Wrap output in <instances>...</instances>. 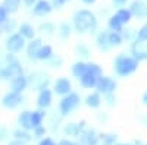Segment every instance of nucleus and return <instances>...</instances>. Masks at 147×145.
Segmentation results:
<instances>
[{
    "instance_id": "f257e3e1",
    "label": "nucleus",
    "mask_w": 147,
    "mask_h": 145,
    "mask_svg": "<svg viewBox=\"0 0 147 145\" xmlns=\"http://www.w3.org/2000/svg\"><path fill=\"white\" fill-rule=\"evenodd\" d=\"M138 60L132 56L121 53L113 59V70L119 78H127L138 69Z\"/></svg>"
},
{
    "instance_id": "39448f33",
    "label": "nucleus",
    "mask_w": 147,
    "mask_h": 145,
    "mask_svg": "<svg viewBox=\"0 0 147 145\" xmlns=\"http://www.w3.org/2000/svg\"><path fill=\"white\" fill-rule=\"evenodd\" d=\"M116 87L118 84L113 78L110 76H99V79H97V85H96V90L99 91L100 94H109V92H115L116 91Z\"/></svg>"
},
{
    "instance_id": "09e8293b",
    "label": "nucleus",
    "mask_w": 147,
    "mask_h": 145,
    "mask_svg": "<svg viewBox=\"0 0 147 145\" xmlns=\"http://www.w3.org/2000/svg\"><path fill=\"white\" fill-rule=\"evenodd\" d=\"M38 0H24V3H25L27 6H32V5H35Z\"/></svg>"
},
{
    "instance_id": "cd10ccee",
    "label": "nucleus",
    "mask_w": 147,
    "mask_h": 145,
    "mask_svg": "<svg viewBox=\"0 0 147 145\" xmlns=\"http://www.w3.org/2000/svg\"><path fill=\"white\" fill-rule=\"evenodd\" d=\"M121 21H122V23H128L129 21H131V18H132V13H131V10L129 9H124V7H121V9H118V12L115 13Z\"/></svg>"
},
{
    "instance_id": "a19ab883",
    "label": "nucleus",
    "mask_w": 147,
    "mask_h": 145,
    "mask_svg": "<svg viewBox=\"0 0 147 145\" xmlns=\"http://www.w3.org/2000/svg\"><path fill=\"white\" fill-rule=\"evenodd\" d=\"M15 25H16V22H15L13 19H10V21L7 19V21L3 23L2 27H3V29H5V31H12V29L15 28Z\"/></svg>"
},
{
    "instance_id": "423d86ee",
    "label": "nucleus",
    "mask_w": 147,
    "mask_h": 145,
    "mask_svg": "<svg viewBox=\"0 0 147 145\" xmlns=\"http://www.w3.org/2000/svg\"><path fill=\"white\" fill-rule=\"evenodd\" d=\"M49 82H50V78L46 74H43V72H34V74H31V76L28 78V84L37 91H41V90L47 88Z\"/></svg>"
},
{
    "instance_id": "1a4fd4ad",
    "label": "nucleus",
    "mask_w": 147,
    "mask_h": 145,
    "mask_svg": "<svg viewBox=\"0 0 147 145\" xmlns=\"http://www.w3.org/2000/svg\"><path fill=\"white\" fill-rule=\"evenodd\" d=\"M21 103H22V94L15 92V91L7 92L2 98V101H0V104L5 108H7V110H13V108H16Z\"/></svg>"
},
{
    "instance_id": "7ed1b4c3",
    "label": "nucleus",
    "mask_w": 147,
    "mask_h": 145,
    "mask_svg": "<svg viewBox=\"0 0 147 145\" xmlns=\"http://www.w3.org/2000/svg\"><path fill=\"white\" fill-rule=\"evenodd\" d=\"M81 98L77 92H69L66 95H63V98L59 101V113L60 116H68L71 114L75 108L80 106Z\"/></svg>"
},
{
    "instance_id": "4468645a",
    "label": "nucleus",
    "mask_w": 147,
    "mask_h": 145,
    "mask_svg": "<svg viewBox=\"0 0 147 145\" xmlns=\"http://www.w3.org/2000/svg\"><path fill=\"white\" fill-rule=\"evenodd\" d=\"M28 85H30L28 78L24 76V75H18L15 78H12V81H10V90L15 91V92H19V94H22L25 91Z\"/></svg>"
},
{
    "instance_id": "9d476101",
    "label": "nucleus",
    "mask_w": 147,
    "mask_h": 145,
    "mask_svg": "<svg viewBox=\"0 0 147 145\" xmlns=\"http://www.w3.org/2000/svg\"><path fill=\"white\" fill-rule=\"evenodd\" d=\"M100 142V135L97 134L94 129L87 128L82 134L80 135V145H99Z\"/></svg>"
},
{
    "instance_id": "f3484780",
    "label": "nucleus",
    "mask_w": 147,
    "mask_h": 145,
    "mask_svg": "<svg viewBox=\"0 0 147 145\" xmlns=\"http://www.w3.org/2000/svg\"><path fill=\"white\" fill-rule=\"evenodd\" d=\"M102 94L99 91L96 92H91L88 94L87 97H85V106H87L88 108H93V110H96V108H99L102 106Z\"/></svg>"
},
{
    "instance_id": "72a5a7b5",
    "label": "nucleus",
    "mask_w": 147,
    "mask_h": 145,
    "mask_svg": "<svg viewBox=\"0 0 147 145\" xmlns=\"http://www.w3.org/2000/svg\"><path fill=\"white\" fill-rule=\"evenodd\" d=\"M88 65V72L90 74H94L96 76H102L103 75V69L100 65H97V63H87Z\"/></svg>"
},
{
    "instance_id": "e433bc0d",
    "label": "nucleus",
    "mask_w": 147,
    "mask_h": 145,
    "mask_svg": "<svg viewBox=\"0 0 147 145\" xmlns=\"http://www.w3.org/2000/svg\"><path fill=\"white\" fill-rule=\"evenodd\" d=\"M137 40H140V41H147V23H144V25L137 31Z\"/></svg>"
},
{
    "instance_id": "6ab92c4d",
    "label": "nucleus",
    "mask_w": 147,
    "mask_h": 145,
    "mask_svg": "<svg viewBox=\"0 0 147 145\" xmlns=\"http://www.w3.org/2000/svg\"><path fill=\"white\" fill-rule=\"evenodd\" d=\"M31 114H32V112L25 110V112H22V113L18 116V125H19V128L25 129V130H31V129H34V126H32V120H31Z\"/></svg>"
},
{
    "instance_id": "4c0bfd02",
    "label": "nucleus",
    "mask_w": 147,
    "mask_h": 145,
    "mask_svg": "<svg viewBox=\"0 0 147 145\" xmlns=\"http://www.w3.org/2000/svg\"><path fill=\"white\" fill-rule=\"evenodd\" d=\"M40 29L43 32L49 34V35H52L53 31H55V25H53V23H50V22H46V23H41V25H40Z\"/></svg>"
},
{
    "instance_id": "20e7f679",
    "label": "nucleus",
    "mask_w": 147,
    "mask_h": 145,
    "mask_svg": "<svg viewBox=\"0 0 147 145\" xmlns=\"http://www.w3.org/2000/svg\"><path fill=\"white\" fill-rule=\"evenodd\" d=\"M18 75H22V66H21V63H19V60L6 63L3 67H0V78H2V79L15 78V76H18Z\"/></svg>"
},
{
    "instance_id": "c756f323",
    "label": "nucleus",
    "mask_w": 147,
    "mask_h": 145,
    "mask_svg": "<svg viewBox=\"0 0 147 145\" xmlns=\"http://www.w3.org/2000/svg\"><path fill=\"white\" fill-rule=\"evenodd\" d=\"M46 117V113L43 110H37V112H32L31 114V120H32V126L37 128L43 123V119Z\"/></svg>"
},
{
    "instance_id": "c9c22d12",
    "label": "nucleus",
    "mask_w": 147,
    "mask_h": 145,
    "mask_svg": "<svg viewBox=\"0 0 147 145\" xmlns=\"http://www.w3.org/2000/svg\"><path fill=\"white\" fill-rule=\"evenodd\" d=\"M105 103H106L109 107H113V106L116 104V95H115V92L105 94Z\"/></svg>"
},
{
    "instance_id": "473e14b6",
    "label": "nucleus",
    "mask_w": 147,
    "mask_h": 145,
    "mask_svg": "<svg viewBox=\"0 0 147 145\" xmlns=\"http://www.w3.org/2000/svg\"><path fill=\"white\" fill-rule=\"evenodd\" d=\"M59 35H60L62 38H68L69 35H71V27L68 25L66 22H62V23L59 25Z\"/></svg>"
},
{
    "instance_id": "c85d7f7f",
    "label": "nucleus",
    "mask_w": 147,
    "mask_h": 145,
    "mask_svg": "<svg viewBox=\"0 0 147 145\" xmlns=\"http://www.w3.org/2000/svg\"><path fill=\"white\" fill-rule=\"evenodd\" d=\"M75 51H77V56L81 57V59H88V57L91 56L90 47L85 45V44H78V45L75 47Z\"/></svg>"
},
{
    "instance_id": "b1692460",
    "label": "nucleus",
    "mask_w": 147,
    "mask_h": 145,
    "mask_svg": "<svg viewBox=\"0 0 147 145\" xmlns=\"http://www.w3.org/2000/svg\"><path fill=\"white\" fill-rule=\"evenodd\" d=\"M107 25H109V29L110 31H118V32L124 31V23H122V21L116 15L109 18V23H107Z\"/></svg>"
},
{
    "instance_id": "f704fd0d",
    "label": "nucleus",
    "mask_w": 147,
    "mask_h": 145,
    "mask_svg": "<svg viewBox=\"0 0 147 145\" xmlns=\"http://www.w3.org/2000/svg\"><path fill=\"white\" fill-rule=\"evenodd\" d=\"M47 62H49V65L53 66V67H60V66H62V63H63V59L60 57V56H55L53 54L50 59L47 60Z\"/></svg>"
},
{
    "instance_id": "2eb2a0df",
    "label": "nucleus",
    "mask_w": 147,
    "mask_h": 145,
    "mask_svg": "<svg viewBox=\"0 0 147 145\" xmlns=\"http://www.w3.org/2000/svg\"><path fill=\"white\" fill-rule=\"evenodd\" d=\"M52 98H53V92L49 88H44L38 92V97H37V106L44 110V108L52 106Z\"/></svg>"
},
{
    "instance_id": "a211bd4d",
    "label": "nucleus",
    "mask_w": 147,
    "mask_h": 145,
    "mask_svg": "<svg viewBox=\"0 0 147 145\" xmlns=\"http://www.w3.org/2000/svg\"><path fill=\"white\" fill-rule=\"evenodd\" d=\"M32 12H34V15H37V16L49 15L52 12V5L49 3V2H46V0H38V2L34 5Z\"/></svg>"
},
{
    "instance_id": "3c124183",
    "label": "nucleus",
    "mask_w": 147,
    "mask_h": 145,
    "mask_svg": "<svg viewBox=\"0 0 147 145\" xmlns=\"http://www.w3.org/2000/svg\"><path fill=\"white\" fill-rule=\"evenodd\" d=\"M82 2H84L85 5H93V3L96 2V0H82Z\"/></svg>"
},
{
    "instance_id": "bb28decb",
    "label": "nucleus",
    "mask_w": 147,
    "mask_h": 145,
    "mask_svg": "<svg viewBox=\"0 0 147 145\" xmlns=\"http://www.w3.org/2000/svg\"><path fill=\"white\" fill-rule=\"evenodd\" d=\"M19 34L24 35L27 40H34L35 31H34V28L30 25V23H22V25L19 27Z\"/></svg>"
},
{
    "instance_id": "a18cd8bd",
    "label": "nucleus",
    "mask_w": 147,
    "mask_h": 145,
    "mask_svg": "<svg viewBox=\"0 0 147 145\" xmlns=\"http://www.w3.org/2000/svg\"><path fill=\"white\" fill-rule=\"evenodd\" d=\"M57 145H80L78 142H74L71 139H62V141H59Z\"/></svg>"
},
{
    "instance_id": "c03bdc74",
    "label": "nucleus",
    "mask_w": 147,
    "mask_h": 145,
    "mask_svg": "<svg viewBox=\"0 0 147 145\" xmlns=\"http://www.w3.org/2000/svg\"><path fill=\"white\" fill-rule=\"evenodd\" d=\"M66 2H69V0H52L53 6H55V7H57V9H59V7H62Z\"/></svg>"
},
{
    "instance_id": "ddd939ff",
    "label": "nucleus",
    "mask_w": 147,
    "mask_h": 145,
    "mask_svg": "<svg viewBox=\"0 0 147 145\" xmlns=\"http://www.w3.org/2000/svg\"><path fill=\"white\" fill-rule=\"evenodd\" d=\"M129 10L132 16H137L140 19H146L147 18V5L143 2V0H134L129 6Z\"/></svg>"
},
{
    "instance_id": "49530a36",
    "label": "nucleus",
    "mask_w": 147,
    "mask_h": 145,
    "mask_svg": "<svg viewBox=\"0 0 147 145\" xmlns=\"http://www.w3.org/2000/svg\"><path fill=\"white\" fill-rule=\"evenodd\" d=\"M112 2H113V5H115V6L122 7V6H124V5L127 3V0H112Z\"/></svg>"
},
{
    "instance_id": "7c9ffc66",
    "label": "nucleus",
    "mask_w": 147,
    "mask_h": 145,
    "mask_svg": "<svg viewBox=\"0 0 147 145\" xmlns=\"http://www.w3.org/2000/svg\"><path fill=\"white\" fill-rule=\"evenodd\" d=\"M118 139L116 134H100V141L103 145H115Z\"/></svg>"
},
{
    "instance_id": "79ce46f5",
    "label": "nucleus",
    "mask_w": 147,
    "mask_h": 145,
    "mask_svg": "<svg viewBox=\"0 0 147 145\" xmlns=\"http://www.w3.org/2000/svg\"><path fill=\"white\" fill-rule=\"evenodd\" d=\"M9 136V130H7V128L6 126H0V142H3V141H6V138Z\"/></svg>"
},
{
    "instance_id": "de8ad7c7",
    "label": "nucleus",
    "mask_w": 147,
    "mask_h": 145,
    "mask_svg": "<svg viewBox=\"0 0 147 145\" xmlns=\"http://www.w3.org/2000/svg\"><path fill=\"white\" fill-rule=\"evenodd\" d=\"M7 145H25V142H22V141H19V139H13L12 142H9Z\"/></svg>"
},
{
    "instance_id": "0eeeda50",
    "label": "nucleus",
    "mask_w": 147,
    "mask_h": 145,
    "mask_svg": "<svg viewBox=\"0 0 147 145\" xmlns=\"http://www.w3.org/2000/svg\"><path fill=\"white\" fill-rule=\"evenodd\" d=\"M25 37L21 35L19 32L18 34H12L10 37L6 40V48L7 51L10 53H19L24 47H25Z\"/></svg>"
},
{
    "instance_id": "aec40b11",
    "label": "nucleus",
    "mask_w": 147,
    "mask_h": 145,
    "mask_svg": "<svg viewBox=\"0 0 147 145\" xmlns=\"http://www.w3.org/2000/svg\"><path fill=\"white\" fill-rule=\"evenodd\" d=\"M41 45H43V44H41V40H40V38L31 40V43H30L28 47H27V56H28V59L37 60V54H38Z\"/></svg>"
},
{
    "instance_id": "a878e982",
    "label": "nucleus",
    "mask_w": 147,
    "mask_h": 145,
    "mask_svg": "<svg viewBox=\"0 0 147 145\" xmlns=\"http://www.w3.org/2000/svg\"><path fill=\"white\" fill-rule=\"evenodd\" d=\"M13 138H15V139H19V141H22V142H25V144L32 139V136L30 135V130H25V129H22V128L13 130Z\"/></svg>"
},
{
    "instance_id": "5fc2aeb1",
    "label": "nucleus",
    "mask_w": 147,
    "mask_h": 145,
    "mask_svg": "<svg viewBox=\"0 0 147 145\" xmlns=\"http://www.w3.org/2000/svg\"><path fill=\"white\" fill-rule=\"evenodd\" d=\"M115 145H134V144H115Z\"/></svg>"
},
{
    "instance_id": "9b49d317",
    "label": "nucleus",
    "mask_w": 147,
    "mask_h": 145,
    "mask_svg": "<svg viewBox=\"0 0 147 145\" xmlns=\"http://www.w3.org/2000/svg\"><path fill=\"white\" fill-rule=\"evenodd\" d=\"M87 129V123L85 120H81L80 123H68L63 128V132L68 136H74V138H80V135Z\"/></svg>"
},
{
    "instance_id": "412c9836",
    "label": "nucleus",
    "mask_w": 147,
    "mask_h": 145,
    "mask_svg": "<svg viewBox=\"0 0 147 145\" xmlns=\"http://www.w3.org/2000/svg\"><path fill=\"white\" fill-rule=\"evenodd\" d=\"M97 79H99V76H96L94 74H90V72H87L85 75H82L80 78V84H81V87L82 88H96L97 85Z\"/></svg>"
},
{
    "instance_id": "f8f14e48",
    "label": "nucleus",
    "mask_w": 147,
    "mask_h": 145,
    "mask_svg": "<svg viewBox=\"0 0 147 145\" xmlns=\"http://www.w3.org/2000/svg\"><path fill=\"white\" fill-rule=\"evenodd\" d=\"M53 91L57 95H66L69 92H72V85H71V81L65 76H60L59 79H56L55 85H53Z\"/></svg>"
},
{
    "instance_id": "dca6fc26",
    "label": "nucleus",
    "mask_w": 147,
    "mask_h": 145,
    "mask_svg": "<svg viewBox=\"0 0 147 145\" xmlns=\"http://www.w3.org/2000/svg\"><path fill=\"white\" fill-rule=\"evenodd\" d=\"M96 45H97V48H99L100 51H105V53L112 48V45H110V43H109V32L107 31H102V32L97 34Z\"/></svg>"
},
{
    "instance_id": "8fccbe9b",
    "label": "nucleus",
    "mask_w": 147,
    "mask_h": 145,
    "mask_svg": "<svg viewBox=\"0 0 147 145\" xmlns=\"http://www.w3.org/2000/svg\"><path fill=\"white\" fill-rule=\"evenodd\" d=\"M141 101H143V104H144V106H147V91L143 94V97H141Z\"/></svg>"
},
{
    "instance_id": "f03ea898",
    "label": "nucleus",
    "mask_w": 147,
    "mask_h": 145,
    "mask_svg": "<svg viewBox=\"0 0 147 145\" xmlns=\"http://www.w3.org/2000/svg\"><path fill=\"white\" fill-rule=\"evenodd\" d=\"M74 27H75V31L80 34H88V32L93 34L97 28V19L90 10L82 9L78 10L74 16Z\"/></svg>"
},
{
    "instance_id": "6e6552de",
    "label": "nucleus",
    "mask_w": 147,
    "mask_h": 145,
    "mask_svg": "<svg viewBox=\"0 0 147 145\" xmlns=\"http://www.w3.org/2000/svg\"><path fill=\"white\" fill-rule=\"evenodd\" d=\"M129 51H131V56L136 57L138 62H144V60H147V43L140 41V40L132 41Z\"/></svg>"
},
{
    "instance_id": "5701e85b",
    "label": "nucleus",
    "mask_w": 147,
    "mask_h": 145,
    "mask_svg": "<svg viewBox=\"0 0 147 145\" xmlns=\"http://www.w3.org/2000/svg\"><path fill=\"white\" fill-rule=\"evenodd\" d=\"M52 56H53V48H52V45L44 44V45H41L38 54H37V60H44V62H47V60L50 59Z\"/></svg>"
},
{
    "instance_id": "4be33fe9",
    "label": "nucleus",
    "mask_w": 147,
    "mask_h": 145,
    "mask_svg": "<svg viewBox=\"0 0 147 145\" xmlns=\"http://www.w3.org/2000/svg\"><path fill=\"white\" fill-rule=\"evenodd\" d=\"M71 72H72L74 76L80 79L82 75H85L88 72V65L85 63V62H77V63H74L71 66Z\"/></svg>"
},
{
    "instance_id": "37998d69",
    "label": "nucleus",
    "mask_w": 147,
    "mask_h": 145,
    "mask_svg": "<svg viewBox=\"0 0 147 145\" xmlns=\"http://www.w3.org/2000/svg\"><path fill=\"white\" fill-rule=\"evenodd\" d=\"M40 145H57L52 138H43L41 141H40Z\"/></svg>"
},
{
    "instance_id": "393cba45",
    "label": "nucleus",
    "mask_w": 147,
    "mask_h": 145,
    "mask_svg": "<svg viewBox=\"0 0 147 145\" xmlns=\"http://www.w3.org/2000/svg\"><path fill=\"white\" fill-rule=\"evenodd\" d=\"M109 43L112 47H118L124 43V35L122 32H118V31H110L109 32Z\"/></svg>"
},
{
    "instance_id": "603ef678",
    "label": "nucleus",
    "mask_w": 147,
    "mask_h": 145,
    "mask_svg": "<svg viewBox=\"0 0 147 145\" xmlns=\"http://www.w3.org/2000/svg\"><path fill=\"white\" fill-rule=\"evenodd\" d=\"M134 145H147V144H143L141 141H134Z\"/></svg>"
},
{
    "instance_id": "58836bf2",
    "label": "nucleus",
    "mask_w": 147,
    "mask_h": 145,
    "mask_svg": "<svg viewBox=\"0 0 147 145\" xmlns=\"http://www.w3.org/2000/svg\"><path fill=\"white\" fill-rule=\"evenodd\" d=\"M34 130V138H43L44 135H46V132H47V129L44 128V126H37V128H34L32 129Z\"/></svg>"
},
{
    "instance_id": "864d4df0",
    "label": "nucleus",
    "mask_w": 147,
    "mask_h": 145,
    "mask_svg": "<svg viewBox=\"0 0 147 145\" xmlns=\"http://www.w3.org/2000/svg\"><path fill=\"white\" fill-rule=\"evenodd\" d=\"M143 123H144V125H146V126H147V116H146V117H144V119H143Z\"/></svg>"
},
{
    "instance_id": "2f4dec72",
    "label": "nucleus",
    "mask_w": 147,
    "mask_h": 145,
    "mask_svg": "<svg viewBox=\"0 0 147 145\" xmlns=\"http://www.w3.org/2000/svg\"><path fill=\"white\" fill-rule=\"evenodd\" d=\"M19 3H21V0H5V2H3V6L6 7V10L9 12V13H13V12L18 10Z\"/></svg>"
},
{
    "instance_id": "ea45409f",
    "label": "nucleus",
    "mask_w": 147,
    "mask_h": 145,
    "mask_svg": "<svg viewBox=\"0 0 147 145\" xmlns=\"http://www.w3.org/2000/svg\"><path fill=\"white\" fill-rule=\"evenodd\" d=\"M7 15H9V12L6 10V7L0 6V25H3V23L7 21Z\"/></svg>"
}]
</instances>
